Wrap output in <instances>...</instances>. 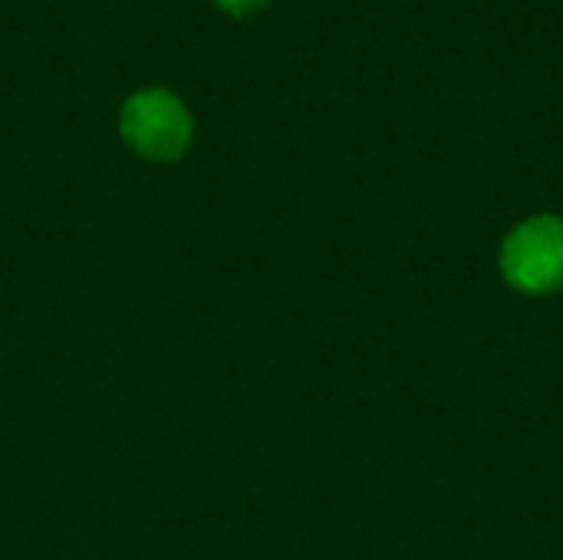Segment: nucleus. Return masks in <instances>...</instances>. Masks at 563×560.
<instances>
[{
  "instance_id": "1",
  "label": "nucleus",
  "mask_w": 563,
  "mask_h": 560,
  "mask_svg": "<svg viewBox=\"0 0 563 560\" xmlns=\"http://www.w3.org/2000/svg\"><path fill=\"white\" fill-rule=\"evenodd\" d=\"M122 139L132 152L152 162H175L191 145V112L172 89H139L125 99L119 119Z\"/></svg>"
},
{
  "instance_id": "3",
  "label": "nucleus",
  "mask_w": 563,
  "mask_h": 560,
  "mask_svg": "<svg viewBox=\"0 0 563 560\" xmlns=\"http://www.w3.org/2000/svg\"><path fill=\"white\" fill-rule=\"evenodd\" d=\"M224 10H231V13H238V17H244V13H251V10H257V7H264L267 0H218Z\"/></svg>"
},
{
  "instance_id": "2",
  "label": "nucleus",
  "mask_w": 563,
  "mask_h": 560,
  "mask_svg": "<svg viewBox=\"0 0 563 560\" xmlns=\"http://www.w3.org/2000/svg\"><path fill=\"white\" fill-rule=\"evenodd\" d=\"M501 274L521 294L563 290V218L538 215L521 221L501 244Z\"/></svg>"
}]
</instances>
